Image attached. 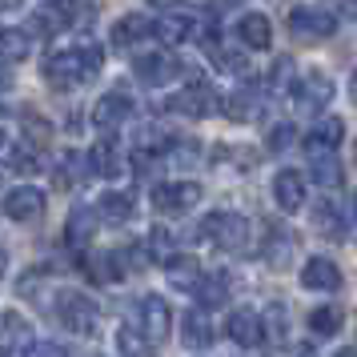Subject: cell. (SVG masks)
Wrapping results in <instances>:
<instances>
[{
	"instance_id": "obj_15",
	"label": "cell",
	"mask_w": 357,
	"mask_h": 357,
	"mask_svg": "<svg viewBox=\"0 0 357 357\" xmlns=\"http://www.w3.org/2000/svg\"><path fill=\"white\" fill-rule=\"evenodd\" d=\"M129 113H132V100L125 97V93H105V97L93 105V125L105 129V132H113V129L125 125V116Z\"/></svg>"
},
{
	"instance_id": "obj_47",
	"label": "cell",
	"mask_w": 357,
	"mask_h": 357,
	"mask_svg": "<svg viewBox=\"0 0 357 357\" xmlns=\"http://www.w3.org/2000/svg\"><path fill=\"white\" fill-rule=\"evenodd\" d=\"M0 273H4V253H0Z\"/></svg>"
},
{
	"instance_id": "obj_48",
	"label": "cell",
	"mask_w": 357,
	"mask_h": 357,
	"mask_svg": "<svg viewBox=\"0 0 357 357\" xmlns=\"http://www.w3.org/2000/svg\"><path fill=\"white\" fill-rule=\"evenodd\" d=\"M0 145H4V129H0Z\"/></svg>"
},
{
	"instance_id": "obj_2",
	"label": "cell",
	"mask_w": 357,
	"mask_h": 357,
	"mask_svg": "<svg viewBox=\"0 0 357 357\" xmlns=\"http://www.w3.org/2000/svg\"><path fill=\"white\" fill-rule=\"evenodd\" d=\"M89 17V8H84L81 0H45V4H36L33 17H29V29L24 33L33 36H61L65 29H73L77 20Z\"/></svg>"
},
{
	"instance_id": "obj_3",
	"label": "cell",
	"mask_w": 357,
	"mask_h": 357,
	"mask_svg": "<svg viewBox=\"0 0 357 357\" xmlns=\"http://www.w3.org/2000/svg\"><path fill=\"white\" fill-rule=\"evenodd\" d=\"M52 313H56V321L65 325L68 333H93V329H97V317H100V309L93 305V297H84V293H77V289L56 293Z\"/></svg>"
},
{
	"instance_id": "obj_44",
	"label": "cell",
	"mask_w": 357,
	"mask_h": 357,
	"mask_svg": "<svg viewBox=\"0 0 357 357\" xmlns=\"http://www.w3.org/2000/svg\"><path fill=\"white\" fill-rule=\"evenodd\" d=\"M349 97H354V105H357V68H354V77H349Z\"/></svg>"
},
{
	"instance_id": "obj_30",
	"label": "cell",
	"mask_w": 357,
	"mask_h": 357,
	"mask_svg": "<svg viewBox=\"0 0 357 357\" xmlns=\"http://www.w3.org/2000/svg\"><path fill=\"white\" fill-rule=\"evenodd\" d=\"M313 221H317V229H321L325 237H345V229H349L345 213H341L333 201H321V205L313 209Z\"/></svg>"
},
{
	"instance_id": "obj_6",
	"label": "cell",
	"mask_w": 357,
	"mask_h": 357,
	"mask_svg": "<svg viewBox=\"0 0 357 357\" xmlns=\"http://www.w3.org/2000/svg\"><path fill=\"white\" fill-rule=\"evenodd\" d=\"M289 33L305 45H317V40L337 33V17L329 8H317V4H301L289 13Z\"/></svg>"
},
{
	"instance_id": "obj_24",
	"label": "cell",
	"mask_w": 357,
	"mask_h": 357,
	"mask_svg": "<svg viewBox=\"0 0 357 357\" xmlns=\"http://www.w3.org/2000/svg\"><path fill=\"white\" fill-rule=\"evenodd\" d=\"M289 253H293L289 233L281 225H265V261H269L273 269H285V265H289Z\"/></svg>"
},
{
	"instance_id": "obj_46",
	"label": "cell",
	"mask_w": 357,
	"mask_h": 357,
	"mask_svg": "<svg viewBox=\"0 0 357 357\" xmlns=\"http://www.w3.org/2000/svg\"><path fill=\"white\" fill-rule=\"evenodd\" d=\"M8 8H20V0H0V13H8Z\"/></svg>"
},
{
	"instance_id": "obj_5",
	"label": "cell",
	"mask_w": 357,
	"mask_h": 357,
	"mask_svg": "<svg viewBox=\"0 0 357 357\" xmlns=\"http://www.w3.org/2000/svg\"><path fill=\"white\" fill-rule=\"evenodd\" d=\"M293 105L301 109V113H321L325 105L333 100V77L321 73V68H305L297 81H293Z\"/></svg>"
},
{
	"instance_id": "obj_12",
	"label": "cell",
	"mask_w": 357,
	"mask_h": 357,
	"mask_svg": "<svg viewBox=\"0 0 357 357\" xmlns=\"http://www.w3.org/2000/svg\"><path fill=\"white\" fill-rule=\"evenodd\" d=\"M301 285H305L309 293H337L341 285H345V277H341L337 261L309 257L305 265H301Z\"/></svg>"
},
{
	"instance_id": "obj_31",
	"label": "cell",
	"mask_w": 357,
	"mask_h": 357,
	"mask_svg": "<svg viewBox=\"0 0 357 357\" xmlns=\"http://www.w3.org/2000/svg\"><path fill=\"white\" fill-rule=\"evenodd\" d=\"M341 321H345V313H341L337 305H317L313 313H309V329H313L317 337H333V333H341Z\"/></svg>"
},
{
	"instance_id": "obj_1",
	"label": "cell",
	"mask_w": 357,
	"mask_h": 357,
	"mask_svg": "<svg viewBox=\"0 0 357 357\" xmlns=\"http://www.w3.org/2000/svg\"><path fill=\"white\" fill-rule=\"evenodd\" d=\"M105 65V52L97 45H84V49H68V52H52L45 61V81L52 89H73L81 81H93Z\"/></svg>"
},
{
	"instance_id": "obj_45",
	"label": "cell",
	"mask_w": 357,
	"mask_h": 357,
	"mask_svg": "<svg viewBox=\"0 0 357 357\" xmlns=\"http://www.w3.org/2000/svg\"><path fill=\"white\" fill-rule=\"evenodd\" d=\"M297 357H317V354H313V345H297Z\"/></svg>"
},
{
	"instance_id": "obj_40",
	"label": "cell",
	"mask_w": 357,
	"mask_h": 357,
	"mask_svg": "<svg viewBox=\"0 0 357 357\" xmlns=\"http://www.w3.org/2000/svg\"><path fill=\"white\" fill-rule=\"evenodd\" d=\"M13 169H17V173H36V169H40V165H36V153L17 149V153H13Z\"/></svg>"
},
{
	"instance_id": "obj_50",
	"label": "cell",
	"mask_w": 357,
	"mask_h": 357,
	"mask_svg": "<svg viewBox=\"0 0 357 357\" xmlns=\"http://www.w3.org/2000/svg\"><path fill=\"white\" fill-rule=\"evenodd\" d=\"M354 161H357V145H354Z\"/></svg>"
},
{
	"instance_id": "obj_41",
	"label": "cell",
	"mask_w": 357,
	"mask_h": 357,
	"mask_svg": "<svg viewBox=\"0 0 357 357\" xmlns=\"http://www.w3.org/2000/svg\"><path fill=\"white\" fill-rule=\"evenodd\" d=\"M24 357H68V354L61 349V345H52V341H40V345H29Z\"/></svg>"
},
{
	"instance_id": "obj_32",
	"label": "cell",
	"mask_w": 357,
	"mask_h": 357,
	"mask_svg": "<svg viewBox=\"0 0 357 357\" xmlns=\"http://www.w3.org/2000/svg\"><path fill=\"white\" fill-rule=\"evenodd\" d=\"M93 225H97L93 209H77L73 217H68V233H65V241L73 245V249L89 245V241H93Z\"/></svg>"
},
{
	"instance_id": "obj_7",
	"label": "cell",
	"mask_w": 357,
	"mask_h": 357,
	"mask_svg": "<svg viewBox=\"0 0 357 357\" xmlns=\"http://www.w3.org/2000/svg\"><path fill=\"white\" fill-rule=\"evenodd\" d=\"M201 201V185L197 181H165L153 189V209L161 213V217H181V213H189Z\"/></svg>"
},
{
	"instance_id": "obj_26",
	"label": "cell",
	"mask_w": 357,
	"mask_h": 357,
	"mask_svg": "<svg viewBox=\"0 0 357 357\" xmlns=\"http://www.w3.org/2000/svg\"><path fill=\"white\" fill-rule=\"evenodd\" d=\"M97 217L109 221V225H125L132 217V197L129 193H105L97 201Z\"/></svg>"
},
{
	"instance_id": "obj_18",
	"label": "cell",
	"mask_w": 357,
	"mask_h": 357,
	"mask_svg": "<svg viewBox=\"0 0 357 357\" xmlns=\"http://www.w3.org/2000/svg\"><path fill=\"white\" fill-rule=\"evenodd\" d=\"M4 213L13 217V221H36L40 213H45V193L40 189H13V193L4 197Z\"/></svg>"
},
{
	"instance_id": "obj_35",
	"label": "cell",
	"mask_w": 357,
	"mask_h": 357,
	"mask_svg": "<svg viewBox=\"0 0 357 357\" xmlns=\"http://www.w3.org/2000/svg\"><path fill=\"white\" fill-rule=\"evenodd\" d=\"M84 161H89V157H81V153H65V165L56 169V185H77L84 173H93Z\"/></svg>"
},
{
	"instance_id": "obj_16",
	"label": "cell",
	"mask_w": 357,
	"mask_h": 357,
	"mask_svg": "<svg viewBox=\"0 0 357 357\" xmlns=\"http://www.w3.org/2000/svg\"><path fill=\"white\" fill-rule=\"evenodd\" d=\"M89 169L97 177H121L125 173V157H121V145L113 137H100L97 145L89 149Z\"/></svg>"
},
{
	"instance_id": "obj_23",
	"label": "cell",
	"mask_w": 357,
	"mask_h": 357,
	"mask_svg": "<svg viewBox=\"0 0 357 357\" xmlns=\"http://www.w3.org/2000/svg\"><path fill=\"white\" fill-rule=\"evenodd\" d=\"M197 293V301L205 309H217V305H225V297H229V273H201V281L193 285Z\"/></svg>"
},
{
	"instance_id": "obj_43",
	"label": "cell",
	"mask_w": 357,
	"mask_h": 357,
	"mask_svg": "<svg viewBox=\"0 0 357 357\" xmlns=\"http://www.w3.org/2000/svg\"><path fill=\"white\" fill-rule=\"evenodd\" d=\"M333 357H357V345H345V349H337Z\"/></svg>"
},
{
	"instance_id": "obj_28",
	"label": "cell",
	"mask_w": 357,
	"mask_h": 357,
	"mask_svg": "<svg viewBox=\"0 0 357 357\" xmlns=\"http://www.w3.org/2000/svg\"><path fill=\"white\" fill-rule=\"evenodd\" d=\"M165 273H169V281L177 289H193L197 281H201V265L193 257H169L165 261Z\"/></svg>"
},
{
	"instance_id": "obj_11",
	"label": "cell",
	"mask_w": 357,
	"mask_h": 357,
	"mask_svg": "<svg viewBox=\"0 0 357 357\" xmlns=\"http://www.w3.org/2000/svg\"><path fill=\"white\" fill-rule=\"evenodd\" d=\"M137 313H141L137 329H141V333H145L149 341H165V337H169V325H173V309H169V301H165V297H157V293L141 297Z\"/></svg>"
},
{
	"instance_id": "obj_4",
	"label": "cell",
	"mask_w": 357,
	"mask_h": 357,
	"mask_svg": "<svg viewBox=\"0 0 357 357\" xmlns=\"http://www.w3.org/2000/svg\"><path fill=\"white\" fill-rule=\"evenodd\" d=\"M201 233H205L213 245H221L225 253H245L253 229H249V221H245L241 213H209V217L201 221Z\"/></svg>"
},
{
	"instance_id": "obj_20",
	"label": "cell",
	"mask_w": 357,
	"mask_h": 357,
	"mask_svg": "<svg viewBox=\"0 0 357 357\" xmlns=\"http://www.w3.org/2000/svg\"><path fill=\"white\" fill-rule=\"evenodd\" d=\"M233 121H257L261 109H265V97H261L257 89H237V93H229L225 105H221Z\"/></svg>"
},
{
	"instance_id": "obj_10",
	"label": "cell",
	"mask_w": 357,
	"mask_h": 357,
	"mask_svg": "<svg viewBox=\"0 0 357 357\" xmlns=\"http://www.w3.org/2000/svg\"><path fill=\"white\" fill-rule=\"evenodd\" d=\"M341 141H345V125H341V116H321V121L301 137V149H305L309 161H313V157H333Z\"/></svg>"
},
{
	"instance_id": "obj_19",
	"label": "cell",
	"mask_w": 357,
	"mask_h": 357,
	"mask_svg": "<svg viewBox=\"0 0 357 357\" xmlns=\"http://www.w3.org/2000/svg\"><path fill=\"white\" fill-rule=\"evenodd\" d=\"M153 33L161 36L165 45H185V40L197 33V20L189 17V13H165V17H157Z\"/></svg>"
},
{
	"instance_id": "obj_25",
	"label": "cell",
	"mask_w": 357,
	"mask_h": 357,
	"mask_svg": "<svg viewBox=\"0 0 357 357\" xmlns=\"http://www.w3.org/2000/svg\"><path fill=\"white\" fill-rule=\"evenodd\" d=\"M84 273L93 277V281H100V285H109V281L125 277V261H121V253H97V257H89Z\"/></svg>"
},
{
	"instance_id": "obj_49",
	"label": "cell",
	"mask_w": 357,
	"mask_h": 357,
	"mask_svg": "<svg viewBox=\"0 0 357 357\" xmlns=\"http://www.w3.org/2000/svg\"><path fill=\"white\" fill-rule=\"evenodd\" d=\"M157 4H173V0H157Z\"/></svg>"
},
{
	"instance_id": "obj_13",
	"label": "cell",
	"mask_w": 357,
	"mask_h": 357,
	"mask_svg": "<svg viewBox=\"0 0 357 357\" xmlns=\"http://www.w3.org/2000/svg\"><path fill=\"white\" fill-rule=\"evenodd\" d=\"M273 201L281 213H297L305 205V177L297 169H281L273 177Z\"/></svg>"
},
{
	"instance_id": "obj_33",
	"label": "cell",
	"mask_w": 357,
	"mask_h": 357,
	"mask_svg": "<svg viewBox=\"0 0 357 357\" xmlns=\"http://www.w3.org/2000/svg\"><path fill=\"white\" fill-rule=\"evenodd\" d=\"M116 349H121V357H153V341H149L141 329L125 325V329L116 333Z\"/></svg>"
},
{
	"instance_id": "obj_14",
	"label": "cell",
	"mask_w": 357,
	"mask_h": 357,
	"mask_svg": "<svg viewBox=\"0 0 357 357\" xmlns=\"http://www.w3.org/2000/svg\"><path fill=\"white\" fill-rule=\"evenodd\" d=\"M225 333L237 345H245V349H253V345H261L265 341V325H261V313H253V309H233L225 321Z\"/></svg>"
},
{
	"instance_id": "obj_29",
	"label": "cell",
	"mask_w": 357,
	"mask_h": 357,
	"mask_svg": "<svg viewBox=\"0 0 357 357\" xmlns=\"http://www.w3.org/2000/svg\"><path fill=\"white\" fill-rule=\"evenodd\" d=\"M309 173H313V181L321 185L325 193H329V189L337 193V189H341V181H345V169H341L337 157H313V169H309Z\"/></svg>"
},
{
	"instance_id": "obj_34",
	"label": "cell",
	"mask_w": 357,
	"mask_h": 357,
	"mask_svg": "<svg viewBox=\"0 0 357 357\" xmlns=\"http://www.w3.org/2000/svg\"><path fill=\"white\" fill-rule=\"evenodd\" d=\"M20 341H29V325L20 321L17 313H4L0 317V349H13Z\"/></svg>"
},
{
	"instance_id": "obj_17",
	"label": "cell",
	"mask_w": 357,
	"mask_h": 357,
	"mask_svg": "<svg viewBox=\"0 0 357 357\" xmlns=\"http://www.w3.org/2000/svg\"><path fill=\"white\" fill-rule=\"evenodd\" d=\"M237 40H241V49H269L273 45V24L265 13H245L237 20Z\"/></svg>"
},
{
	"instance_id": "obj_8",
	"label": "cell",
	"mask_w": 357,
	"mask_h": 357,
	"mask_svg": "<svg viewBox=\"0 0 357 357\" xmlns=\"http://www.w3.org/2000/svg\"><path fill=\"white\" fill-rule=\"evenodd\" d=\"M169 109L181 116H189V121H205V116H213L221 105H217V93H213L205 81H193L189 89H181L177 97H169Z\"/></svg>"
},
{
	"instance_id": "obj_9",
	"label": "cell",
	"mask_w": 357,
	"mask_h": 357,
	"mask_svg": "<svg viewBox=\"0 0 357 357\" xmlns=\"http://www.w3.org/2000/svg\"><path fill=\"white\" fill-rule=\"evenodd\" d=\"M132 73H137V81L149 84V89H161V84L177 81L181 77V61L173 52H145V56H137L132 61Z\"/></svg>"
},
{
	"instance_id": "obj_21",
	"label": "cell",
	"mask_w": 357,
	"mask_h": 357,
	"mask_svg": "<svg viewBox=\"0 0 357 357\" xmlns=\"http://www.w3.org/2000/svg\"><path fill=\"white\" fill-rule=\"evenodd\" d=\"M213 325H209V317L201 313V309H193V313H185V325H181V341L189 345V349H209L213 345Z\"/></svg>"
},
{
	"instance_id": "obj_36",
	"label": "cell",
	"mask_w": 357,
	"mask_h": 357,
	"mask_svg": "<svg viewBox=\"0 0 357 357\" xmlns=\"http://www.w3.org/2000/svg\"><path fill=\"white\" fill-rule=\"evenodd\" d=\"M261 325H265V333L273 341H285L289 337V317H285V305H269L265 309V317H261Z\"/></svg>"
},
{
	"instance_id": "obj_42",
	"label": "cell",
	"mask_w": 357,
	"mask_h": 357,
	"mask_svg": "<svg viewBox=\"0 0 357 357\" xmlns=\"http://www.w3.org/2000/svg\"><path fill=\"white\" fill-rule=\"evenodd\" d=\"M8 89H13V77H8V73L0 68V93H8Z\"/></svg>"
},
{
	"instance_id": "obj_37",
	"label": "cell",
	"mask_w": 357,
	"mask_h": 357,
	"mask_svg": "<svg viewBox=\"0 0 357 357\" xmlns=\"http://www.w3.org/2000/svg\"><path fill=\"white\" fill-rule=\"evenodd\" d=\"M209 56L217 61V65L225 68V73H245V52L241 49H229V45H209Z\"/></svg>"
},
{
	"instance_id": "obj_22",
	"label": "cell",
	"mask_w": 357,
	"mask_h": 357,
	"mask_svg": "<svg viewBox=\"0 0 357 357\" xmlns=\"http://www.w3.org/2000/svg\"><path fill=\"white\" fill-rule=\"evenodd\" d=\"M149 33H153V20H149L145 13H129V17H121L113 24V40L121 45V49H129V45H137V40H145Z\"/></svg>"
},
{
	"instance_id": "obj_27",
	"label": "cell",
	"mask_w": 357,
	"mask_h": 357,
	"mask_svg": "<svg viewBox=\"0 0 357 357\" xmlns=\"http://www.w3.org/2000/svg\"><path fill=\"white\" fill-rule=\"evenodd\" d=\"M29 49H33V36L29 33H20V29H0V61H4V65L24 61Z\"/></svg>"
},
{
	"instance_id": "obj_38",
	"label": "cell",
	"mask_w": 357,
	"mask_h": 357,
	"mask_svg": "<svg viewBox=\"0 0 357 357\" xmlns=\"http://www.w3.org/2000/svg\"><path fill=\"white\" fill-rule=\"evenodd\" d=\"M173 233H169V229H153V233H149V253H153V261H169L173 257Z\"/></svg>"
},
{
	"instance_id": "obj_39",
	"label": "cell",
	"mask_w": 357,
	"mask_h": 357,
	"mask_svg": "<svg viewBox=\"0 0 357 357\" xmlns=\"http://www.w3.org/2000/svg\"><path fill=\"white\" fill-rule=\"evenodd\" d=\"M293 141H297V132H293V125H273V129H269V149H273V153H281V149H289Z\"/></svg>"
}]
</instances>
